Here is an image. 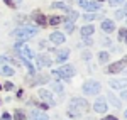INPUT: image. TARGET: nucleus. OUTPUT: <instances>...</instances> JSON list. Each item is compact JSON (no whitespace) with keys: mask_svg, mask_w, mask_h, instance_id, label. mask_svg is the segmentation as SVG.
I'll return each instance as SVG.
<instances>
[{"mask_svg":"<svg viewBox=\"0 0 127 120\" xmlns=\"http://www.w3.org/2000/svg\"><path fill=\"white\" fill-rule=\"evenodd\" d=\"M98 61H100V63H107V61H108V52L102 51V52L98 54Z\"/></svg>","mask_w":127,"mask_h":120,"instance_id":"22","label":"nucleus"},{"mask_svg":"<svg viewBox=\"0 0 127 120\" xmlns=\"http://www.w3.org/2000/svg\"><path fill=\"white\" fill-rule=\"evenodd\" d=\"M120 96H122L124 100H127V90H126V91H122V93H120Z\"/></svg>","mask_w":127,"mask_h":120,"instance_id":"34","label":"nucleus"},{"mask_svg":"<svg viewBox=\"0 0 127 120\" xmlns=\"http://www.w3.org/2000/svg\"><path fill=\"white\" fill-rule=\"evenodd\" d=\"M2 120H10V115L9 113H3V115H2Z\"/></svg>","mask_w":127,"mask_h":120,"instance_id":"33","label":"nucleus"},{"mask_svg":"<svg viewBox=\"0 0 127 120\" xmlns=\"http://www.w3.org/2000/svg\"><path fill=\"white\" fill-rule=\"evenodd\" d=\"M49 64H51V59H49L48 56H46V54H39V56H37V66H49Z\"/></svg>","mask_w":127,"mask_h":120,"instance_id":"13","label":"nucleus"},{"mask_svg":"<svg viewBox=\"0 0 127 120\" xmlns=\"http://www.w3.org/2000/svg\"><path fill=\"white\" fill-rule=\"evenodd\" d=\"M14 73H15V71L12 70L10 66H3V68H2V74H5V76H12Z\"/></svg>","mask_w":127,"mask_h":120,"instance_id":"20","label":"nucleus"},{"mask_svg":"<svg viewBox=\"0 0 127 120\" xmlns=\"http://www.w3.org/2000/svg\"><path fill=\"white\" fill-rule=\"evenodd\" d=\"M37 32H39V29L34 27V25H24V27L15 29L12 36H14L15 39H19V41H27V39H31V37H34Z\"/></svg>","mask_w":127,"mask_h":120,"instance_id":"1","label":"nucleus"},{"mask_svg":"<svg viewBox=\"0 0 127 120\" xmlns=\"http://www.w3.org/2000/svg\"><path fill=\"white\" fill-rule=\"evenodd\" d=\"M39 98L44 101H48V105H54L56 101H54V98H53V95L49 93V91L46 90H39Z\"/></svg>","mask_w":127,"mask_h":120,"instance_id":"10","label":"nucleus"},{"mask_svg":"<svg viewBox=\"0 0 127 120\" xmlns=\"http://www.w3.org/2000/svg\"><path fill=\"white\" fill-rule=\"evenodd\" d=\"M100 15H97L95 12H90V14H85V19L87 20H95V19H98Z\"/></svg>","mask_w":127,"mask_h":120,"instance_id":"26","label":"nucleus"},{"mask_svg":"<svg viewBox=\"0 0 127 120\" xmlns=\"http://www.w3.org/2000/svg\"><path fill=\"white\" fill-rule=\"evenodd\" d=\"M53 76L54 78H58V80H69V78H73L75 76V68L73 66H61L59 70H54L53 71Z\"/></svg>","mask_w":127,"mask_h":120,"instance_id":"2","label":"nucleus"},{"mask_svg":"<svg viewBox=\"0 0 127 120\" xmlns=\"http://www.w3.org/2000/svg\"><path fill=\"white\" fill-rule=\"evenodd\" d=\"M15 51L20 54V58H26V59H32V58H34L32 51H31L26 44H22V42H17V44H15Z\"/></svg>","mask_w":127,"mask_h":120,"instance_id":"5","label":"nucleus"},{"mask_svg":"<svg viewBox=\"0 0 127 120\" xmlns=\"http://www.w3.org/2000/svg\"><path fill=\"white\" fill-rule=\"evenodd\" d=\"M34 19H36V22H37L39 25H44V24H46V17H44L42 14H36Z\"/></svg>","mask_w":127,"mask_h":120,"instance_id":"17","label":"nucleus"},{"mask_svg":"<svg viewBox=\"0 0 127 120\" xmlns=\"http://www.w3.org/2000/svg\"><path fill=\"white\" fill-rule=\"evenodd\" d=\"M98 2H102V0H98Z\"/></svg>","mask_w":127,"mask_h":120,"instance_id":"38","label":"nucleus"},{"mask_svg":"<svg viewBox=\"0 0 127 120\" xmlns=\"http://www.w3.org/2000/svg\"><path fill=\"white\" fill-rule=\"evenodd\" d=\"M102 120H117V117H114V115H107L105 119H102Z\"/></svg>","mask_w":127,"mask_h":120,"instance_id":"32","label":"nucleus"},{"mask_svg":"<svg viewBox=\"0 0 127 120\" xmlns=\"http://www.w3.org/2000/svg\"><path fill=\"white\" fill-rule=\"evenodd\" d=\"M14 119H15V120H26V115H24L20 110H15V113H14Z\"/></svg>","mask_w":127,"mask_h":120,"instance_id":"24","label":"nucleus"},{"mask_svg":"<svg viewBox=\"0 0 127 120\" xmlns=\"http://www.w3.org/2000/svg\"><path fill=\"white\" fill-rule=\"evenodd\" d=\"M124 15H126V12H124V10H117V12H115V17H117V19H122Z\"/></svg>","mask_w":127,"mask_h":120,"instance_id":"28","label":"nucleus"},{"mask_svg":"<svg viewBox=\"0 0 127 120\" xmlns=\"http://www.w3.org/2000/svg\"><path fill=\"white\" fill-rule=\"evenodd\" d=\"M75 110L87 112L88 110L87 100H83V98H73V100H71V103H69V113H71V115H75Z\"/></svg>","mask_w":127,"mask_h":120,"instance_id":"3","label":"nucleus"},{"mask_svg":"<svg viewBox=\"0 0 127 120\" xmlns=\"http://www.w3.org/2000/svg\"><path fill=\"white\" fill-rule=\"evenodd\" d=\"M3 88H5L7 91H10L12 88H14V83H5V86H3Z\"/></svg>","mask_w":127,"mask_h":120,"instance_id":"29","label":"nucleus"},{"mask_svg":"<svg viewBox=\"0 0 127 120\" xmlns=\"http://www.w3.org/2000/svg\"><path fill=\"white\" fill-rule=\"evenodd\" d=\"M93 110L97 112V113H105L107 112V101H105V98H98L97 101H95V105H93Z\"/></svg>","mask_w":127,"mask_h":120,"instance_id":"8","label":"nucleus"},{"mask_svg":"<svg viewBox=\"0 0 127 120\" xmlns=\"http://www.w3.org/2000/svg\"><path fill=\"white\" fill-rule=\"evenodd\" d=\"M110 86L114 88V90H122V88H126L127 86V78H122V80H110Z\"/></svg>","mask_w":127,"mask_h":120,"instance_id":"9","label":"nucleus"},{"mask_svg":"<svg viewBox=\"0 0 127 120\" xmlns=\"http://www.w3.org/2000/svg\"><path fill=\"white\" fill-rule=\"evenodd\" d=\"M124 12H126V14H127V5H126V10H124Z\"/></svg>","mask_w":127,"mask_h":120,"instance_id":"35","label":"nucleus"},{"mask_svg":"<svg viewBox=\"0 0 127 120\" xmlns=\"http://www.w3.org/2000/svg\"><path fill=\"white\" fill-rule=\"evenodd\" d=\"M3 2H5V3H7L9 7H15V3H14V0H3Z\"/></svg>","mask_w":127,"mask_h":120,"instance_id":"31","label":"nucleus"},{"mask_svg":"<svg viewBox=\"0 0 127 120\" xmlns=\"http://www.w3.org/2000/svg\"><path fill=\"white\" fill-rule=\"evenodd\" d=\"M64 29H66V32H68V34H71V32H73L75 25H73V22H71V20H66V19H64Z\"/></svg>","mask_w":127,"mask_h":120,"instance_id":"19","label":"nucleus"},{"mask_svg":"<svg viewBox=\"0 0 127 120\" xmlns=\"http://www.w3.org/2000/svg\"><path fill=\"white\" fill-rule=\"evenodd\" d=\"M49 41H51L53 44H63V42H64V34H61V32H53V34L49 36Z\"/></svg>","mask_w":127,"mask_h":120,"instance_id":"11","label":"nucleus"},{"mask_svg":"<svg viewBox=\"0 0 127 120\" xmlns=\"http://www.w3.org/2000/svg\"><path fill=\"white\" fill-rule=\"evenodd\" d=\"M93 25H85V27H81V36L83 37H90L92 34H93Z\"/></svg>","mask_w":127,"mask_h":120,"instance_id":"15","label":"nucleus"},{"mask_svg":"<svg viewBox=\"0 0 127 120\" xmlns=\"http://www.w3.org/2000/svg\"><path fill=\"white\" fill-rule=\"evenodd\" d=\"M22 61H24V64H26V68H27V71H29L31 74H32V73H34L36 70H34V66H32V64L29 63V59H26V58H22Z\"/></svg>","mask_w":127,"mask_h":120,"instance_id":"23","label":"nucleus"},{"mask_svg":"<svg viewBox=\"0 0 127 120\" xmlns=\"http://www.w3.org/2000/svg\"><path fill=\"white\" fill-rule=\"evenodd\" d=\"M78 17V14L76 12H73V10H68V20H75Z\"/></svg>","mask_w":127,"mask_h":120,"instance_id":"27","label":"nucleus"},{"mask_svg":"<svg viewBox=\"0 0 127 120\" xmlns=\"http://www.w3.org/2000/svg\"><path fill=\"white\" fill-rule=\"evenodd\" d=\"M127 66V58H124L122 61H117V63H112L107 68V73H120Z\"/></svg>","mask_w":127,"mask_h":120,"instance_id":"6","label":"nucleus"},{"mask_svg":"<svg viewBox=\"0 0 127 120\" xmlns=\"http://www.w3.org/2000/svg\"><path fill=\"white\" fill-rule=\"evenodd\" d=\"M0 90H2V85H0Z\"/></svg>","mask_w":127,"mask_h":120,"instance_id":"37","label":"nucleus"},{"mask_svg":"<svg viewBox=\"0 0 127 120\" xmlns=\"http://www.w3.org/2000/svg\"><path fill=\"white\" fill-rule=\"evenodd\" d=\"M68 56H69V49H63V51H59V52H58L56 61H58V63H63V61L68 59Z\"/></svg>","mask_w":127,"mask_h":120,"instance_id":"14","label":"nucleus"},{"mask_svg":"<svg viewBox=\"0 0 127 120\" xmlns=\"http://www.w3.org/2000/svg\"><path fill=\"white\" fill-rule=\"evenodd\" d=\"M78 5H80V7H83L85 10H90V12L93 10V12H95V10H97L98 7H100V2H90V0H78Z\"/></svg>","mask_w":127,"mask_h":120,"instance_id":"7","label":"nucleus"},{"mask_svg":"<svg viewBox=\"0 0 127 120\" xmlns=\"http://www.w3.org/2000/svg\"><path fill=\"white\" fill-rule=\"evenodd\" d=\"M122 2H124V0H110V5H114V7H115V5L122 3Z\"/></svg>","mask_w":127,"mask_h":120,"instance_id":"30","label":"nucleus"},{"mask_svg":"<svg viewBox=\"0 0 127 120\" xmlns=\"http://www.w3.org/2000/svg\"><path fill=\"white\" fill-rule=\"evenodd\" d=\"M63 17H58V15H54V17H51V19H49V24H51V25H58V24H61V22H63Z\"/></svg>","mask_w":127,"mask_h":120,"instance_id":"18","label":"nucleus"},{"mask_svg":"<svg viewBox=\"0 0 127 120\" xmlns=\"http://www.w3.org/2000/svg\"><path fill=\"white\" fill-rule=\"evenodd\" d=\"M53 7H56V9H63V10H66V12L69 10L68 5H64V3H59V2H54V3H53Z\"/></svg>","mask_w":127,"mask_h":120,"instance_id":"25","label":"nucleus"},{"mask_svg":"<svg viewBox=\"0 0 127 120\" xmlns=\"http://www.w3.org/2000/svg\"><path fill=\"white\" fill-rule=\"evenodd\" d=\"M102 30H103V32H107V34H110V32H114V30H115V24H114L112 20L105 19L103 22H102Z\"/></svg>","mask_w":127,"mask_h":120,"instance_id":"12","label":"nucleus"},{"mask_svg":"<svg viewBox=\"0 0 127 120\" xmlns=\"http://www.w3.org/2000/svg\"><path fill=\"white\" fill-rule=\"evenodd\" d=\"M126 119H127V110H126Z\"/></svg>","mask_w":127,"mask_h":120,"instance_id":"36","label":"nucleus"},{"mask_svg":"<svg viewBox=\"0 0 127 120\" xmlns=\"http://www.w3.org/2000/svg\"><path fill=\"white\" fill-rule=\"evenodd\" d=\"M32 120H49L44 113H41V112H32Z\"/></svg>","mask_w":127,"mask_h":120,"instance_id":"16","label":"nucleus"},{"mask_svg":"<svg viewBox=\"0 0 127 120\" xmlns=\"http://www.w3.org/2000/svg\"><path fill=\"white\" fill-rule=\"evenodd\" d=\"M100 83L98 81H87L83 85V93L85 95H98L100 93Z\"/></svg>","mask_w":127,"mask_h":120,"instance_id":"4","label":"nucleus"},{"mask_svg":"<svg viewBox=\"0 0 127 120\" xmlns=\"http://www.w3.org/2000/svg\"><path fill=\"white\" fill-rule=\"evenodd\" d=\"M119 41H124L127 44V29H120V32H119Z\"/></svg>","mask_w":127,"mask_h":120,"instance_id":"21","label":"nucleus"}]
</instances>
